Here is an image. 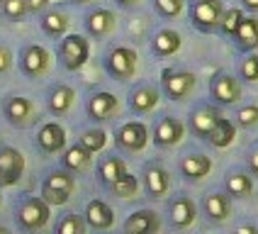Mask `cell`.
Instances as JSON below:
<instances>
[{
	"instance_id": "cell-35",
	"label": "cell",
	"mask_w": 258,
	"mask_h": 234,
	"mask_svg": "<svg viewBox=\"0 0 258 234\" xmlns=\"http://www.w3.org/2000/svg\"><path fill=\"white\" fill-rule=\"evenodd\" d=\"M151 5L163 20H175L185 13V0H151Z\"/></svg>"
},
{
	"instance_id": "cell-48",
	"label": "cell",
	"mask_w": 258,
	"mask_h": 234,
	"mask_svg": "<svg viewBox=\"0 0 258 234\" xmlns=\"http://www.w3.org/2000/svg\"><path fill=\"white\" fill-rule=\"evenodd\" d=\"M0 207H3V195H0Z\"/></svg>"
},
{
	"instance_id": "cell-39",
	"label": "cell",
	"mask_w": 258,
	"mask_h": 234,
	"mask_svg": "<svg viewBox=\"0 0 258 234\" xmlns=\"http://www.w3.org/2000/svg\"><path fill=\"white\" fill-rule=\"evenodd\" d=\"M236 122L244 127V130H253L258 127V105H246L236 112Z\"/></svg>"
},
{
	"instance_id": "cell-11",
	"label": "cell",
	"mask_w": 258,
	"mask_h": 234,
	"mask_svg": "<svg viewBox=\"0 0 258 234\" xmlns=\"http://www.w3.org/2000/svg\"><path fill=\"white\" fill-rule=\"evenodd\" d=\"M25 173V156L15 146L3 144L0 146V188H10L20 183Z\"/></svg>"
},
{
	"instance_id": "cell-31",
	"label": "cell",
	"mask_w": 258,
	"mask_h": 234,
	"mask_svg": "<svg viewBox=\"0 0 258 234\" xmlns=\"http://www.w3.org/2000/svg\"><path fill=\"white\" fill-rule=\"evenodd\" d=\"M224 186H227L229 198H248L253 193V181H251L248 171H231L224 178Z\"/></svg>"
},
{
	"instance_id": "cell-22",
	"label": "cell",
	"mask_w": 258,
	"mask_h": 234,
	"mask_svg": "<svg viewBox=\"0 0 258 234\" xmlns=\"http://www.w3.org/2000/svg\"><path fill=\"white\" fill-rule=\"evenodd\" d=\"M144 188L151 198H163L171 190V176L161 163H146L144 166Z\"/></svg>"
},
{
	"instance_id": "cell-21",
	"label": "cell",
	"mask_w": 258,
	"mask_h": 234,
	"mask_svg": "<svg viewBox=\"0 0 258 234\" xmlns=\"http://www.w3.org/2000/svg\"><path fill=\"white\" fill-rule=\"evenodd\" d=\"M234 46L241 51V54H253L258 49V17L256 15H244L239 29L234 32L231 37Z\"/></svg>"
},
{
	"instance_id": "cell-32",
	"label": "cell",
	"mask_w": 258,
	"mask_h": 234,
	"mask_svg": "<svg viewBox=\"0 0 258 234\" xmlns=\"http://www.w3.org/2000/svg\"><path fill=\"white\" fill-rule=\"evenodd\" d=\"M78 144L83 146L86 151H90V154H98V151H102L105 144H107V134H105V130H98V127L83 130L81 137H78Z\"/></svg>"
},
{
	"instance_id": "cell-9",
	"label": "cell",
	"mask_w": 258,
	"mask_h": 234,
	"mask_svg": "<svg viewBox=\"0 0 258 234\" xmlns=\"http://www.w3.org/2000/svg\"><path fill=\"white\" fill-rule=\"evenodd\" d=\"M117 27V17L110 8H90L83 15V29L90 39H107Z\"/></svg>"
},
{
	"instance_id": "cell-44",
	"label": "cell",
	"mask_w": 258,
	"mask_h": 234,
	"mask_svg": "<svg viewBox=\"0 0 258 234\" xmlns=\"http://www.w3.org/2000/svg\"><path fill=\"white\" fill-rule=\"evenodd\" d=\"M139 3H142V0H115V5L122 8V10H134Z\"/></svg>"
},
{
	"instance_id": "cell-2",
	"label": "cell",
	"mask_w": 258,
	"mask_h": 234,
	"mask_svg": "<svg viewBox=\"0 0 258 234\" xmlns=\"http://www.w3.org/2000/svg\"><path fill=\"white\" fill-rule=\"evenodd\" d=\"M102 66L110 78L115 81H129L134 78L137 73V66H139V56L137 51L127 46V44H112L107 51H105V58H102Z\"/></svg>"
},
{
	"instance_id": "cell-50",
	"label": "cell",
	"mask_w": 258,
	"mask_h": 234,
	"mask_svg": "<svg viewBox=\"0 0 258 234\" xmlns=\"http://www.w3.org/2000/svg\"><path fill=\"white\" fill-rule=\"evenodd\" d=\"M0 5H3V0H0Z\"/></svg>"
},
{
	"instance_id": "cell-7",
	"label": "cell",
	"mask_w": 258,
	"mask_h": 234,
	"mask_svg": "<svg viewBox=\"0 0 258 234\" xmlns=\"http://www.w3.org/2000/svg\"><path fill=\"white\" fill-rule=\"evenodd\" d=\"M17 66L27 78H42L51 69V51L42 44H25L17 54Z\"/></svg>"
},
{
	"instance_id": "cell-12",
	"label": "cell",
	"mask_w": 258,
	"mask_h": 234,
	"mask_svg": "<svg viewBox=\"0 0 258 234\" xmlns=\"http://www.w3.org/2000/svg\"><path fill=\"white\" fill-rule=\"evenodd\" d=\"M115 142L122 151H129V154L142 151L144 146L149 144V127H146L144 122H137V120L124 122V125L115 132Z\"/></svg>"
},
{
	"instance_id": "cell-13",
	"label": "cell",
	"mask_w": 258,
	"mask_h": 234,
	"mask_svg": "<svg viewBox=\"0 0 258 234\" xmlns=\"http://www.w3.org/2000/svg\"><path fill=\"white\" fill-rule=\"evenodd\" d=\"M185 137V125L178 117H161L154 127V144L161 149H171V146L180 144V139Z\"/></svg>"
},
{
	"instance_id": "cell-41",
	"label": "cell",
	"mask_w": 258,
	"mask_h": 234,
	"mask_svg": "<svg viewBox=\"0 0 258 234\" xmlns=\"http://www.w3.org/2000/svg\"><path fill=\"white\" fill-rule=\"evenodd\" d=\"M49 5H51V0H27V10L29 15H42L49 10Z\"/></svg>"
},
{
	"instance_id": "cell-33",
	"label": "cell",
	"mask_w": 258,
	"mask_h": 234,
	"mask_svg": "<svg viewBox=\"0 0 258 234\" xmlns=\"http://www.w3.org/2000/svg\"><path fill=\"white\" fill-rule=\"evenodd\" d=\"M244 15L246 13L241 10V8H227L224 15H222V22H219V32H217V34H222V37L231 39V37H234V32H236L239 25H241Z\"/></svg>"
},
{
	"instance_id": "cell-43",
	"label": "cell",
	"mask_w": 258,
	"mask_h": 234,
	"mask_svg": "<svg viewBox=\"0 0 258 234\" xmlns=\"http://www.w3.org/2000/svg\"><path fill=\"white\" fill-rule=\"evenodd\" d=\"M239 8H241V10H246V13L256 15L258 13V0H239Z\"/></svg>"
},
{
	"instance_id": "cell-10",
	"label": "cell",
	"mask_w": 258,
	"mask_h": 234,
	"mask_svg": "<svg viewBox=\"0 0 258 234\" xmlns=\"http://www.w3.org/2000/svg\"><path fill=\"white\" fill-rule=\"evenodd\" d=\"M241 93H244L241 81L227 71L215 73L212 81H210V95L217 105H234V102H239Z\"/></svg>"
},
{
	"instance_id": "cell-16",
	"label": "cell",
	"mask_w": 258,
	"mask_h": 234,
	"mask_svg": "<svg viewBox=\"0 0 258 234\" xmlns=\"http://www.w3.org/2000/svg\"><path fill=\"white\" fill-rule=\"evenodd\" d=\"M158 100H161V93H158L156 86L139 83V86L132 88V93H129V110L134 115H149L158 105Z\"/></svg>"
},
{
	"instance_id": "cell-18",
	"label": "cell",
	"mask_w": 258,
	"mask_h": 234,
	"mask_svg": "<svg viewBox=\"0 0 258 234\" xmlns=\"http://www.w3.org/2000/svg\"><path fill=\"white\" fill-rule=\"evenodd\" d=\"M183 46V37L171 27H161L154 32L151 37V54L156 58H168V56H175Z\"/></svg>"
},
{
	"instance_id": "cell-6",
	"label": "cell",
	"mask_w": 258,
	"mask_h": 234,
	"mask_svg": "<svg viewBox=\"0 0 258 234\" xmlns=\"http://www.w3.org/2000/svg\"><path fill=\"white\" fill-rule=\"evenodd\" d=\"M198 86V76L187 69H163L161 71V90L168 100H185Z\"/></svg>"
},
{
	"instance_id": "cell-8",
	"label": "cell",
	"mask_w": 258,
	"mask_h": 234,
	"mask_svg": "<svg viewBox=\"0 0 258 234\" xmlns=\"http://www.w3.org/2000/svg\"><path fill=\"white\" fill-rule=\"evenodd\" d=\"M3 115L8 120V125H13L17 130H27L37 122V105L25 98V95H10L3 102Z\"/></svg>"
},
{
	"instance_id": "cell-37",
	"label": "cell",
	"mask_w": 258,
	"mask_h": 234,
	"mask_svg": "<svg viewBox=\"0 0 258 234\" xmlns=\"http://www.w3.org/2000/svg\"><path fill=\"white\" fill-rule=\"evenodd\" d=\"M110 190L115 193L117 198H124V200H127V198H137V195H139V181H137V176H132L127 171L115 186H110Z\"/></svg>"
},
{
	"instance_id": "cell-19",
	"label": "cell",
	"mask_w": 258,
	"mask_h": 234,
	"mask_svg": "<svg viewBox=\"0 0 258 234\" xmlns=\"http://www.w3.org/2000/svg\"><path fill=\"white\" fill-rule=\"evenodd\" d=\"M37 146L44 154H58L66 149V130L58 122H44L37 132Z\"/></svg>"
},
{
	"instance_id": "cell-15",
	"label": "cell",
	"mask_w": 258,
	"mask_h": 234,
	"mask_svg": "<svg viewBox=\"0 0 258 234\" xmlns=\"http://www.w3.org/2000/svg\"><path fill=\"white\" fill-rule=\"evenodd\" d=\"M117 110H119V100H117V95L112 93H107V90H98V93H93L86 102V112L90 120H95V122H105V120H110L112 115H117Z\"/></svg>"
},
{
	"instance_id": "cell-1",
	"label": "cell",
	"mask_w": 258,
	"mask_h": 234,
	"mask_svg": "<svg viewBox=\"0 0 258 234\" xmlns=\"http://www.w3.org/2000/svg\"><path fill=\"white\" fill-rule=\"evenodd\" d=\"M224 10L227 5L222 0H195L187 3V20L200 34H217Z\"/></svg>"
},
{
	"instance_id": "cell-28",
	"label": "cell",
	"mask_w": 258,
	"mask_h": 234,
	"mask_svg": "<svg viewBox=\"0 0 258 234\" xmlns=\"http://www.w3.org/2000/svg\"><path fill=\"white\" fill-rule=\"evenodd\" d=\"M61 163H63V171H69V173H83L93 166V154L86 151L81 144H73L63 151Z\"/></svg>"
},
{
	"instance_id": "cell-49",
	"label": "cell",
	"mask_w": 258,
	"mask_h": 234,
	"mask_svg": "<svg viewBox=\"0 0 258 234\" xmlns=\"http://www.w3.org/2000/svg\"><path fill=\"white\" fill-rule=\"evenodd\" d=\"M187 3H195V0H187Z\"/></svg>"
},
{
	"instance_id": "cell-3",
	"label": "cell",
	"mask_w": 258,
	"mask_h": 234,
	"mask_svg": "<svg viewBox=\"0 0 258 234\" xmlns=\"http://www.w3.org/2000/svg\"><path fill=\"white\" fill-rule=\"evenodd\" d=\"M51 217V207L44 203L39 195H27L22 198L17 210H15V219H17V227L22 232H39L49 224Z\"/></svg>"
},
{
	"instance_id": "cell-20",
	"label": "cell",
	"mask_w": 258,
	"mask_h": 234,
	"mask_svg": "<svg viewBox=\"0 0 258 234\" xmlns=\"http://www.w3.org/2000/svg\"><path fill=\"white\" fill-rule=\"evenodd\" d=\"M161 229V217L156 210H137L124 219V234H158Z\"/></svg>"
},
{
	"instance_id": "cell-4",
	"label": "cell",
	"mask_w": 258,
	"mask_h": 234,
	"mask_svg": "<svg viewBox=\"0 0 258 234\" xmlns=\"http://www.w3.org/2000/svg\"><path fill=\"white\" fill-rule=\"evenodd\" d=\"M56 58L66 71H81L90 58V42L83 34H66L58 39Z\"/></svg>"
},
{
	"instance_id": "cell-23",
	"label": "cell",
	"mask_w": 258,
	"mask_h": 234,
	"mask_svg": "<svg viewBox=\"0 0 258 234\" xmlns=\"http://www.w3.org/2000/svg\"><path fill=\"white\" fill-rule=\"evenodd\" d=\"M69 27H71V17L63 13V10H56V8H49L46 13L39 15V29L49 39H61L69 34Z\"/></svg>"
},
{
	"instance_id": "cell-30",
	"label": "cell",
	"mask_w": 258,
	"mask_h": 234,
	"mask_svg": "<svg viewBox=\"0 0 258 234\" xmlns=\"http://www.w3.org/2000/svg\"><path fill=\"white\" fill-rule=\"evenodd\" d=\"M234 139H236V125H234L231 120H227V117H222L215 125V130L207 134L205 142H210L215 149H227Z\"/></svg>"
},
{
	"instance_id": "cell-29",
	"label": "cell",
	"mask_w": 258,
	"mask_h": 234,
	"mask_svg": "<svg viewBox=\"0 0 258 234\" xmlns=\"http://www.w3.org/2000/svg\"><path fill=\"white\" fill-rule=\"evenodd\" d=\"M127 173V163L119 159V156H105V159L98 163V178H100L102 186H115L122 176Z\"/></svg>"
},
{
	"instance_id": "cell-34",
	"label": "cell",
	"mask_w": 258,
	"mask_h": 234,
	"mask_svg": "<svg viewBox=\"0 0 258 234\" xmlns=\"http://www.w3.org/2000/svg\"><path fill=\"white\" fill-rule=\"evenodd\" d=\"M54 234H86V219L76 212H66L58 217Z\"/></svg>"
},
{
	"instance_id": "cell-5",
	"label": "cell",
	"mask_w": 258,
	"mask_h": 234,
	"mask_svg": "<svg viewBox=\"0 0 258 234\" xmlns=\"http://www.w3.org/2000/svg\"><path fill=\"white\" fill-rule=\"evenodd\" d=\"M73 190H76V178H73V173L58 168V171H51V173L42 181V195H39V198H42L49 207H54V205L58 207V205H66L71 200Z\"/></svg>"
},
{
	"instance_id": "cell-45",
	"label": "cell",
	"mask_w": 258,
	"mask_h": 234,
	"mask_svg": "<svg viewBox=\"0 0 258 234\" xmlns=\"http://www.w3.org/2000/svg\"><path fill=\"white\" fill-rule=\"evenodd\" d=\"M234 234H258V229L253 227V224H244V227H239Z\"/></svg>"
},
{
	"instance_id": "cell-46",
	"label": "cell",
	"mask_w": 258,
	"mask_h": 234,
	"mask_svg": "<svg viewBox=\"0 0 258 234\" xmlns=\"http://www.w3.org/2000/svg\"><path fill=\"white\" fill-rule=\"evenodd\" d=\"M69 3H71V5H90L93 0H69Z\"/></svg>"
},
{
	"instance_id": "cell-17",
	"label": "cell",
	"mask_w": 258,
	"mask_h": 234,
	"mask_svg": "<svg viewBox=\"0 0 258 234\" xmlns=\"http://www.w3.org/2000/svg\"><path fill=\"white\" fill-rule=\"evenodd\" d=\"M222 110L212 107V105H200L190 112V132L200 139H207V134L215 130V125L222 120Z\"/></svg>"
},
{
	"instance_id": "cell-26",
	"label": "cell",
	"mask_w": 258,
	"mask_h": 234,
	"mask_svg": "<svg viewBox=\"0 0 258 234\" xmlns=\"http://www.w3.org/2000/svg\"><path fill=\"white\" fill-rule=\"evenodd\" d=\"M86 224L93 229H110L115 224V212L105 200H90L86 205Z\"/></svg>"
},
{
	"instance_id": "cell-14",
	"label": "cell",
	"mask_w": 258,
	"mask_h": 234,
	"mask_svg": "<svg viewBox=\"0 0 258 234\" xmlns=\"http://www.w3.org/2000/svg\"><path fill=\"white\" fill-rule=\"evenodd\" d=\"M198 217V207L192 203L190 195H175L168 205V222L173 229H187L195 224Z\"/></svg>"
},
{
	"instance_id": "cell-47",
	"label": "cell",
	"mask_w": 258,
	"mask_h": 234,
	"mask_svg": "<svg viewBox=\"0 0 258 234\" xmlns=\"http://www.w3.org/2000/svg\"><path fill=\"white\" fill-rule=\"evenodd\" d=\"M0 234H13V232H10L8 227H3V224H0Z\"/></svg>"
},
{
	"instance_id": "cell-25",
	"label": "cell",
	"mask_w": 258,
	"mask_h": 234,
	"mask_svg": "<svg viewBox=\"0 0 258 234\" xmlns=\"http://www.w3.org/2000/svg\"><path fill=\"white\" fill-rule=\"evenodd\" d=\"M210 171H212V159L207 154L195 151L180 159V173L185 181H202L205 176H210Z\"/></svg>"
},
{
	"instance_id": "cell-40",
	"label": "cell",
	"mask_w": 258,
	"mask_h": 234,
	"mask_svg": "<svg viewBox=\"0 0 258 234\" xmlns=\"http://www.w3.org/2000/svg\"><path fill=\"white\" fill-rule=\"evenodd\" d=\"M13 61H15L13 49H10L8 44L0 42V76H5V73L13 69Z\"/></svg>"
},
{
	"instance_id": "cell-38",
	"label": "cell",
	"mask_w": 258,
	"mask_h": 234,
	"mask_svg": "<svg viewBox=\"0 0 258 234\" xmlns=\"http://www.w3.org/2000/svg\"><path fill=\"white\" fill-rule=\"evenodd\" d=\"M239 78L246 83H256L258 81V54H244L241 64H239Z\"/></svg>"
},
{
	"instance_id": "cell-24",
	"label": "cell",
	"mask_w": 258,
	"mask_h": 234,
	"mask_svg": "<svg viewBox=\"0 0 258 234\" xmlns=\"http://www.w3.org/2000/svg\"><path fill=\"white\" fill-rule=\"evenodd\" d=\"M76 102V90L69 83H54L46 90V107L51 115H66Z\"/></svg>"
},
{
	"instance_id": "cell-42",
	"label": "cell",
	"mask_w": 258,
	"mask_h": 234,
	"mask_svg": "<svg viewBox=\"0 0 258 234\" xmlns=\"http://www.w3.org/2000/svg\"><path fill=\"white\" fill-rule=\"evenodd\" d=\"M246 166H248V176H251V178H258V146L256 149H251Z\"/></svg>"
},
{
	"instance_id": "cell-27",
	"label": "cell",
	"mask_w": 258,
	"mask_h": 234,
	"mask_svg": "<svg viewBox=\"0 0 258 234\" xmlns=\"http://www.w3.org/2000/svg\"><path fill=\"white\" fill-rule=\"evenodd\" d=\"M202 210L212 222H227L231 217V200L227 193H210L202 200Z\"/></svg>"
},
{
	"instance_id": "cell-36",
	"label": "cell",
	"mask_w": 258,
	"mask_h": 234,
	"mask_svg": "<svg viewBox=\"0 0 258 234\" xmlns=\"http://www.w3.org/2000/svg\"><path fill=\"white\" fill-rule=\"evenodd\" d=\"M0 15H3L8 22H22V20L29 15L27 0H3Z\"/></svg>"
}]
</instances>
